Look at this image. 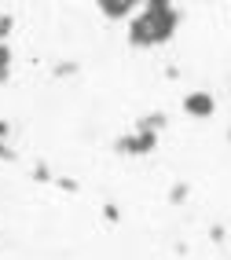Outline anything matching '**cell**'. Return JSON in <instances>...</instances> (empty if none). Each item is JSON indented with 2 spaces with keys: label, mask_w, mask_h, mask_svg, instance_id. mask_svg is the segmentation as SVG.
<instances>
[{
  "label": "cell",
  "mask_w": 231,
  "mask_h": 260,
  "mask_svg": "<svg viewBox=\"0 0 231 260\" xmlns=\"http://www.w3.org/2000/svg\"><path fill=\"white\" fill-rule=\"evenodd\" d=\"M187 198H191V183L180 180V183H172V187H169V205H184Z\"/></svg>",
  "instance_id": "cell-8"
},
{
  "label": "cell",
  "mask_w": 231,
  "mask_h": 260,
  "mask_svg": "<svg viewBox=\"0 0 231 260\" xmlns=\"http://www.w3.org/2000/svg\"><path fill=\"white\" fill-rule=\"evenodd\" d=\"M136 128H147V132H162V128H169V114H162V110H154V114H143L136 121Z\"/></svg>",
  "instance_id": "cell-5"
},
{
  "label": "cell",
  "mask_w": 231,
  "mask_h": 260,
  "mask_svg": "<svg viewBox=\"0 0 231 260\" xmlns=\"http://www.w3.org/2000/svg\"><path fill=\"white\" fill-rule=\"evenodd\" d=\"M224 235H227V231H224V223H213V228H209V238H213V242H217V246H220V242H224Z\"/></svg>",
  "instance_id": "cell-14"
},
{
  "label": "cell",
  "mask_w": 231,
  "mask_h": 260,
  "mask_svg": "<svg viewBox=\"0 0 231 260\" xmlns=\"http://www.w3.org/2000/svg\"><path fill=\"white\" fill-rule=\"evenodd\" d=\"M11 44L8 41H0V84H8L11 81Z\"/></svg>",
  "instance_id": "cell-7"
},
{
  "label": "cell",
  "mask_w": 231,
  "mask_h": 260,
  "mask_svg": "<svg viewBox=\"0 0 231 260\" xmlns=\"http://www.w3.org/2000/svg\"><path fill=\"white\" fill-rule=\"evenodd\" d=\"M77 74H81V62H77V59H63V62H55V66H51V77H55V81L77 77Z\"/></svg>",
  "instance_id": "cell-6"
},
{
  "label": "cell",
  "mask_w": 231,
  "mask_h": 260,
  "mask_svg": "<svg viewBox=\"0 0 231 260\" xmlns=\"http://www.w3.org/2000/svg\"><path fill=\"white\" fill-rule=\"evenodd\" d=\"M103 220H106V223H121V209H118L114 202H106V205H103Z\"/></svg>",
  "instance_id": "cell-13"
},
{
  "label": "cell",
  "mask_w": 231,
  "mask_h": 260,
  "mask_svg": "<svg viewBox=\"0 0 231 260\" xmlns=\"http://www.w3.org/2000/svg\"><path fill=\"white\" fill-rule=\"evenodd\" d=\"M184 114L198 117V121H209L213 114H217V99H213L209 92H187L184 95Z\"/></svg>",
  "instance_id": "cell-3"
},
{
  "label": "cell",
  "mask_w": 231,
  "mask_h": 260,
  "mask_svg": "<svg viewBox=\"0 0 231 260\" xmlns=\"http://www.w3.org/2000/svg\"><path fill=\"white\" fill-rule=\"evenodd\" d=\"M227 140H231V132H227Z\"/></svg>",
  "instance_id": "cell-16"
},
{
  "label": "cell",
  "mask_w": 231,
  "mask_h": 260,
  "mask_svg": "<svg viewBox=\"0 0 231 260\" xmlns=\"http://www.w3.org/2000/svg\"><path fill=\"white\" fill-rule=\"evenodd\" d=\"M0 136H4V140H15V125L11 121H0Z\"/></svg>",
  "instance_id": "cell-15"
},
{
  "label": "cell",
  "mask_w": 231,
  "mask_h": 260,
  "mask_svg": "<svg viewBox=\"0 0 231 260\" xmlns=\"http://www.w3.org/2000/svg\"><path fill=\"white\" fill-rule=\"evenodd\" d=\"M51 187H59L63 194H77V190H81V183H77L74 176H55V180H51Z\"/></svg>",
  "instance_id": "cell-10"
},
{
  "label": "cell",
  "mask_w": 231,
  "mask_h": 260,
  "mask_svg": "<svg viewBox=\"0 0 231 260\" xmlns=\"http://www.w3.org/2000/svg\"><path fill=\"white\" fill-rule=\"evenodd\" d=\"M176 26H180V11L172 8V0H143L139 15L129 22V44L132 48H158L172 41Z\"/></svg>",
  "instance_id": "cell-1"
},
{
  "label": "cell",
  "mask_w": 231,
  "mask_h": 260,
  "mask_svg": "<svg viewBox=\"0 0 231 260\" xmlns=\"http://www.w3.org/2000/svg\"><path fill=\"white\" fill-rule=\"evenodd\" d=\"M30 176H33V183H51V180H55V176H51V165H48V161H37V165L30 169Z\"/></svg>",
  "instance_id": "cell-9"
},
{
  "label": "cell",
  "mask_w": 231,
  "mask_h": 260,
  "mask_svg": "<svg viewBox=\"0 0 231 260\" xmlns=\"http://www.w3.org/2000/svg\"><path fill=\"white\" fill-rule=\"evenodd\" d=\"M118 158H147V154L158 150V132H147V128H132L125 136H118L110 143Z\"/></svg>",
  "instance_id": "cell-2"
},
{
  "label": "cell",
  "mask_w": 231,
  "mask_h": 260,
  "mask_svg": "<svg viewBox=\"0 0 231 260\" xmlns=\"http://www.w3.org/2000/svg\"><path fill=\"white\" fill-rule=\"evenodd\" d=\"M136 4H143V0H96V8L103 19H129V15L136 11Z\"/></svg>",
  "instance_id": "cell-4"
},
{
  "label": "cell",
  "mask_w": 231,
  "mask_h": 260,
  "mask_svg": "<svg viewBox=\"0 0 231 260\" xmlns=\"http://www.w3.org/2000/svg\"><path fill=\"white\" fill-rule=\"evenodd\" d=\"M0 161H4V165L19 161V150H15V143H11V140H4V136H0Z\"/></svg>",
  "instance_id": "cell-11"
},
{
  "label": "cell",
  "mask_w": 231,
  "mask_h": 260,
  "mask_svg": "<svg viewBox=\"0 0 231 260\" xmlns=\"http://www.w3.org/2000/svg\"><path fill=\"white\" fill-rule=\"evenodd\" d=\"M15 33V15L11 11H0V41H8Z\"/></svg>",
  "instance_id": "cell-12"
}]
</instances>
